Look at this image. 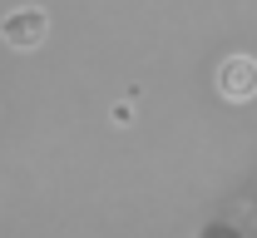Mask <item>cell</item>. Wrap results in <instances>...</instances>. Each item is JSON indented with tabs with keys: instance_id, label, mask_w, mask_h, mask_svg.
Instances as JSON below:
<instances>
[{
	"instance_id": "1",
	"label": "cell",
	"mask_w": 257,
	"mask_h": 238,
	"mask_svg": "<svg viewBox=\"0 0 257 238\" xmlns=\"http://www.w3.org/2000/svg\"><path fill=\"white\" fill-rule=\"evenodd\" d=\"M0 40H5L10 50H40V45L50 40V15H45L40 5H20V10H10V15L0 20Z\"/></svg>"
},
{
	"instance_id": "2",
	"label": "cell",
	"mask_w": 257,
	"mask_h": 238,
	"mask_svg": "<svg viewBox=\"0 0 257 238\" xmlns=\"http://www.w3.org/2000/svg\"><path fill=\"white\" fill-rule=\"evenodd\" d=\"M213 85H218V95L232 100V104L257 100V60L252 55H227L223 65H218V74H213Z\"/></svg>"
}]
</instances>
